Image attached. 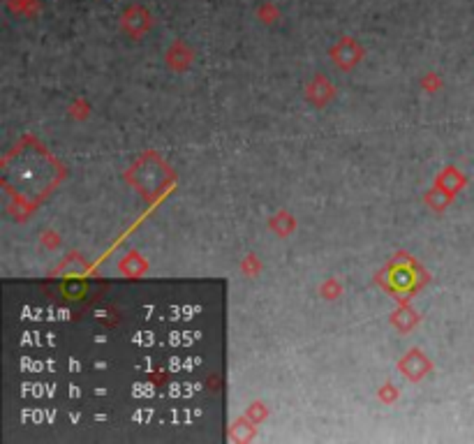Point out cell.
<instances>
[{"instance_id":"cell-1","label":"cell","mask_w":474,"mask_h":444,"mask_svg":"<svg viewBox=\"0 0 474 444\" xmlns=\"http://www.w3.org/2000/svg\"><path fill=\"white\" fill-rule=\"evenodd\" d=\"M123 28L132 35H142L144 30L151 28V14L139 5L128 7L125 14H123Z\"/></svg>"}]
</instances>
